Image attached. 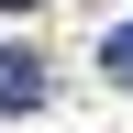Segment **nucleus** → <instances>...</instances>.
I'll return each instance as SVG.
<instances>
[{"label": "nucleus", "instance_id": "1", "mask_svg": "<svg viewBox=\"0 0 133 133\" xmlns=\"http://www.w3.org/2000/svg\"><path fill=\"white\" fill-rule=\"evenodd\" d=\"M33 100H44V66L33 56H0V111H33Z\"/></svg>", "mask_w": 133, "mask_h": 133}, {"label": "nucleus", "instance_id": "2", "mask_svg": "<svg viewBox=\"0 0 133 133\" xmlns=\"http://www.w3.org/2000/svg\"><path fill=\"white\" fill-rule=\"evenodd\" d=\"M100 66H111V89H133V22L111 33V44H100Z\"/></svg>", "mask_w": 133, "mask_h": 133}, {"label": "nucleus", "instance_id": "3", "mask_svg": "<svg viewBox=\"0 0 133 133\" xmlns=\"http://www.w3.org/2000/svg\"><path fill=\"white\" fill-rule=\"evenodd\" d=\"M0 11H44V0H0Z\"/></svg>", "mask_w": 133, "mask_h": 133}]
</instances>
